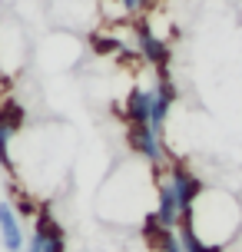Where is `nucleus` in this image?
Segmentation results:
<instances>
[{
    "instance_id": "f257e3e1",
    "label": "nucleus",
    "mask_w": 242,
    "mask_h": 252,
    "mask_svg": "<svg viewBox=\"0 0 242 252\" xmlns=\"http://www.w3.org/2000/svg\"><path fill=\"white\" fill-rule=\"evenodd\" d=\"M156 206V179L140 163L120 166L100 189V216L110 222H133Z\"/></svg>"
},
{
    "instance_id": "f03ea898",
    "label": "nucleus",
    "mask_w": 242,
    "mask_h": 252,
    "mask_svg": "<svg viewBox=\"0 0 242 252\" xmlns=\"http://www.w3.org/2000/svg\"><path fill=\"white\" fill-rule=\"evenodd\" d=\"M186 222H189L209 246L226 249V242L236 239V232H239V226H242V206L232 192L206 186Z\"/></svg>"
},
{
    "instance_id": "7ed1b4c3",
    "label": "nucleus",
    "mask_w": 242,
    "mask_h": 252,
    "mask_svg": "<svg viewBox=\"0 0 242 252\" xmlns=\"http://www.w3.org/2000/svg\"><path fill=\"white\" fill-rule=\"evenodd\" d=\"M166 183L173 186V196H176V202H179V213H182V222L189 219V213H192V206H196V199L203 196V189H206V183L196 173H192L186 163H173L169 166V173H166Z\"/></svg>"
},
{
    "instance_id": "20e7f679",
    "label": "nucleus",
    "mask_w": 242,
    "mask_h": 252,
    "mask_svg": "<svg viewBox=\"0 0 242 252\" xmlns=\"http://www.w3.org/2000/svg\"><path fill=\"white\" fill-rule=\"evenodd\" d=\"M133 37H136V53H140L153 70H166V66H169L173 50H169V43L150 27L146 17H136V20H133Z\"/></svg>"
},
{
    "instance_id": "39448f33",
    "label": "nucleus",
    "mask_w": 242,
    "mask_h": 252,
    "mask_svg": "<svg viewBox=\"0 0 242 252\" xmlns=\"http://www.w3.org/2000/svg\"><path fill=\"white\" fill-rule=\"evenodd\" d=\"M126 143H129V150L136 153V159H143L150 166L163 163V139H159V129H153L150 123L126 126Z\"/></svg>"
},
{
    "instance_id": "423d86ee",
    "label": "nucleus",
    "mask_w": 242,
    "mask_h": 252,
    "mask_svg": "<svg viewBox=\"0 0 242 252\" xmlns=\"http://www.w3.org/2000/svg\"><path fill=\"white\" fill-rule=\"evenodd\" d=\"M27 252H66V236L63 229L50 219V213H40L27 242Z\"/></svg>"
},
{
    "instance_id": "0eeeda50",
    "label": "nucleus",
    "mask_w": 242,
    "mask_h": 252,
    "mask_svg": "<svg viewBox=\"0 0 242 252\" xmlns=\"http://www.w3.org/2000/svg\"><path fill=\"white\" fill-rule=\"evenodd\" d=\"M173 103H176V83L169 80L166 70H159V76H156V83H153V113H150V126L153 129L163 133L166 120L173 113Z\"/></svg>"
},
{
    "instance_id": "6e6552de",
    "label": "nucleus",
    "mask_w": 242,
    "mask_h": 252,
    "mask_svg": "<svg viewBox=\"0 0 242 252\" xmlns=\"http://www.w3.org/2000/svg\"><path fill=\"white\" fill-rule=\"evenodd\" d=\"M0 246L7 252H24L27 249V236H24V222L10 202L0 199Z\"/></svg>"
},
{
    "instance_id": "1a4fd4ad",
    "label": "nucleus",
    "mask_w": 242,
    "mask_h": 252,
    "mask_svg": "<svg viewBox=\"0 0 242 252\" xmlns=\"http://www.w3.org/2000/svg\"><path fill=\"white\" fill-rule=\"evenodd\" d=\"M156 222L166 229H179L182 222V213H179V202L173 196V186L166 183V176H156V206H153Z\"/></svg>"
},
{
    "instance_id": "9d476101",
    "label": "nucleus",
    "mask_w": 242,
    "mask_h": 252,
    "mask_svg": "<svg viewBox=\"0 0 242 252\" xmlns=\"http://www.w3.org/2000/svg\"><path fill=\"white\" fill-rule=\"evenodd\" d=\"M123 113H126L129 126L150 123V113H153V87H133L126 93V103H123Z\"/></svg>"
},
{
    "instance_id": "9b49d317",
    "label": "nucleus",
    "mask_w": 242,
    "mask_h": 252,
    "mask_svg": "<svg viewBox=\"0 0 242 252\" xmlns=\"http://www.w3.org/2000/svg\"><path fill=\"white\" fill-rule=\"evenodd\" d=\"M176 232H179V246H182V252H222L219 246H209V242H206L189 222H179Z\"/></svg>"
},
{
    "instance_id": "f8f14e48",
    "label": "nucleus",
    "mask_w": 242,
    "mask_h": 252,
    "mask_svg": "<svg viewBox=\"0 0 242 252\" xmlns=\"http://www.w3.org/2000/svg\"><path fill=\"white\" fill-rule=\"evenodd\" d=\"M10 143H13V133L7 126H0V166H13V153H10Z\"/></svg>"
},
{
    "instance_id": "ddd939ff",
    "label": "nucleus",
    "mask_w": 242,
    "mask_h": 252,
    "mask_svg": "<svg viewBox=\"0 0 242 252\" xmlns=\"http://www.w3.org/2000/svg\"><path fill=\"white\" fill-rule=\"evenodd\" d=\"M156 7V0H136V17H143L146 10H153Z\"/></svg>"
},
{
    "instance_id": "4468645a",
    "label": "nucleus",
    "mask_w": 242,
    "mask_h": 252,
    "mask_svg": "<svg viewBox=\"0 0 242 252\" xmlns=\"http://www.w3.org/2000/svg\"><path fill=\"white\" fill-rule=\"evenodd\" d=\"M123 7H126V10L133 13V17H136V0H123Z\"/></svg>"
}]
</instances>
